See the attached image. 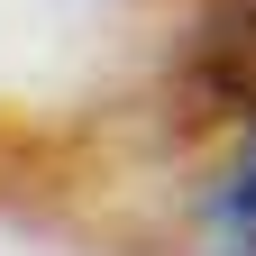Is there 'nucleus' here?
<instances>
[{"label":"nucleus","mask_w":256,"mask_h":256,"mask_svg":"<svg viewBox=\"0 0 256 256\" xmlns=\"http://www.w3.org/2000/svg\"><path fill=\"white\" fill-rule=\"evenodd\" d=\"M229 220H247V229H256V156L238 165V192H229Z\"/></svg>","instance_id":"obj_1"}]
</instances>
